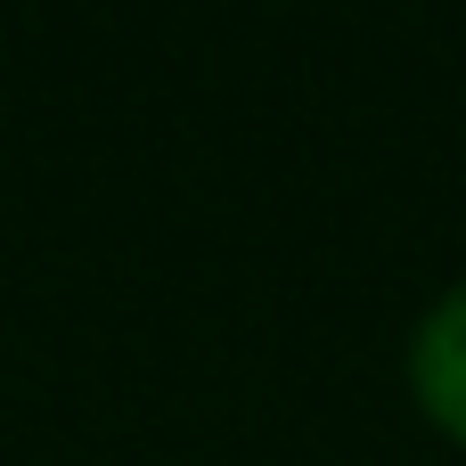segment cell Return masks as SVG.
I'll return each instance as SVG.
<instances>
[{
  "instance_id": "cell-1",
  "label": "cell",
  "mask_w": 466,
  "mask_h": 466,
  "mask_svg": "<svg viewBox=\"0 0 466 466\" xmlns=\"http://www.w3.org/2000/svg\"><path fill=\"white\" fill-rule=\"evenodd\" d=\"M410 393H418V410H426L451 442H466V287H451V295L418 319Z\"/></svg>"
}]
</instances>
